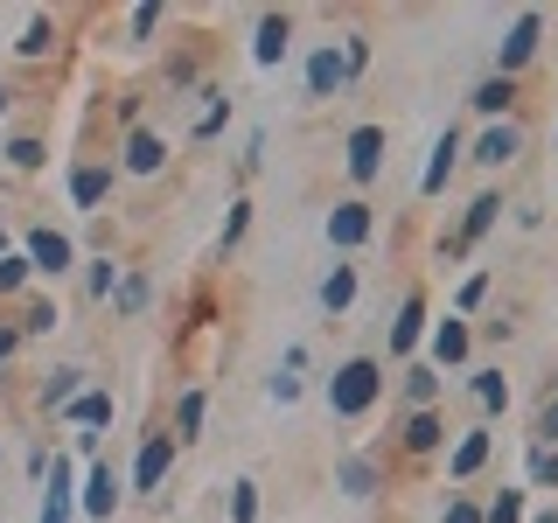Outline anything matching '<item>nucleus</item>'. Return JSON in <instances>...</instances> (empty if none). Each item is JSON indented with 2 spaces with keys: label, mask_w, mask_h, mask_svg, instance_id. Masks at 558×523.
I'll return each mask as SVG.
<instances>
[{
  "label": "nucleus",
  "mask_w": 558,
  "mask_h": 523,
  "mask_svg": "<svg viewBox=\"0 0 558 523\" xmlns=\"http://www.w3.org/2000/svg\"><path fill=\"white\" fill-rule=\"evenodd\" d=\"M384 391H391V370H384L377 349H356V356H342L336 370H328V384H322L328 418H342V426H363V418L384 405Z\"/></svg>",
  "instance_id": "1"
},
{
  "label": "nucleus",
  "mask_w": 558,
  "mask_h": 523,
  "mask_svg": "<svg viewBox=\"0 0 558 523\" xmlns=\"http://www.w3.org/2000/svg\"><path fill=\"white\" fill-rule=\"evenodd\" d=\"M384 154H391V126H384V119H356V126L342 133V174H349L356 196L384 182Z\"/></svg>",
  "instance_id": "2"
},
{
  "label": "nucleus",
  "mask_w": 558,
  "mask_h": 523,
  "mask_svg": "<svg viewBox=\"0 0 558 523\" xmlns=\"http://www.w3.org/2000/svg\"><path fill=\"white\" fill-rule=\"evenodd\" d=\"M545 35H551V14L545 8L510 14V28H502V42H496V77H517L523 84V70L545 57Z\"/></svg>",
  "instance_id": "3"
},
{
  "label": "nucleus",
  "mask_w": 558,
  "mask_h": 523,
  "mask_svg": "<svg viewBox=\"0 0 558 523\" xmlns=\"http://www.w3.org/2000/svg\"><path fill=\"white\" fill-rule=\"evenodd\" d=\"M112 188H119L112 154H77V161L63 168V196H70V209H77V217H105Z\"/></svg>",
  "instance_id": "4"
},
{
  "label": "nucleus",
  "mask_w": 558,
  "mask_h": 523,
  "mask_svg": "<svg viewBox=\"0 0 558 523\" xmlns=\"http://www.w3.org/2000/svg\"><path fill=\"white\" fill-rule=\"evenodd\" d=\"M426 328H433V301L426 287H405L398 293V314H391V342H384V370H405V363H418V349H426Z\"/></svg>",
  "instance_id": "5"
},
{
  "label": "nucleus",
  "mask_w": 558,
  "mask_h": 523,
  "mask_svg": "<svg viewBox=\"0 0 558 523\" xmlns=\"http://www.w3.org/2000/svg\"><path fill=\"white\" fill-rule=\"evenodd\" d=\"M14 252L28 258V272H35V279H70V272L84 266V258H77V238L57 231V223H28V231L14 238Z\"/></svg>",
  "instance_id": "6"
},
{
  "label": "nucleus",
  "mask_w": 558,
  "mask_h": 523,
  "mask_svg": "<svg viewBox=\"0 0 558 523\" xmlns=\"http://www.w3.org/2000/svg\"><path fill=\"white\" fill-rule=\"evenodd\" d=\"M168 161H174V147H168V133H161V126H133V133H119V154H112L119 182H161Z\"/></svg>",
  "instance_id": "7"
},
{
  "label": "nucleus",
  "mask_w": 558,
  "mask_h": 523,
  "mask_svg": "<svg viewBox=\"0 0 558 523\" xmlns=\"http://www.w3.org/2000/svg\"><path fill=\"white\" fill-rule=\"evenodd\" d=\"M174 461H182V447H174V433L168 426H147L140 433V453H133V475H126V488L133 496H161L168 488V475H174Z\"/></svg>",
  "instance_id": "8"
},
{
  "label": "nucleus",
  "mask_w": 558,
  "mask_h": 523,
  "mask_svg": "<svg viewBox=\"0 0 558 523\" xmlns=\"http://www.w3.org/2000/svg\"><path fill=\"white\" fill-rule=\"evenodd\" d=\"M523 147H531V133H523V119H496V126H482L475 139H468L461 161L482 168V174H510L523 161Z\"/></svg>",
  "instance_id": "9"
},
{
  "label": "nucleus",
  "mask_w": 558,
  "mask_h": 523,
  "mask_svg": "<svg viewBox=\"0 0 558 523\" xmlns=\"http://www.w3.org/2000/svg\"><path fill=\"white\" fill-rule=\"evenodd\" d=\"M322 238H328V252L356 258L363 244L377 238V203H371V196H342V203H336V209L322 217Z\"/></svg>",
  "instance_id": "10"
},
{
  "label": "nucleus",
  "mask_w": 558,
  "mask_h": 523,
  "mask_svg": "<svg viewBox=\"0 0 558 523\" xmlns=\"http://www.w3.org/2000/svg\"><path fill=\"white\" fill-rule=\"evenodd\" d=\"M349 92V70H342V42L328 35V42H307V57H301V98L307 105H328V98H342Z\"/></svg>",
  "instance_id": "11"
},
{
  "label": "nucleus",
  "mask_w": 558,
  "mask_h": 523,
  "mask_svg": "<svg viewBox=\"0 0 558 523\" xmlns=\"http://www.w3.org/2000/svg\"><path fill=\"white\" fill-rule=\"evenodd\" d=\"M447 440H453L447 405H433V412H398V453H405V461H440Z\"/></svg>",
  "instance_id": "12"
},
{
  "label": "nucleus",
  "mask_w": 558,
  "mask_h": 523,
  "mask_svg": "<svg viewBox=\"0 0 558 523\" xmlns=\"http://www.w3.org/2000/svg\"><path fill=\"white\" fill-rule=\"evenodd\" d=\"M440 461H447V482L468 488L488 461H496V426H482V418H475V426H453V440H447Z\"/></svg>",
  "instance_id": "13"
},
{
  "label": "nucleus",
  "mask_w": 558,
  "mask_h": 523,
  "mask_svg": "<svg viewBox=\"0 0 558 523\" xmlns=\"http://www.w3.org/2000/svg\"><path fill=\"white\" fill-rule=\"evenodd\" d=\"M119 502H126V475H119L105 453H98V461H84V482H77V510H84V523H112Z\"/></svg>",
  "instance_id": "14"
},
{
  "label": "nucleus",
  "mask_w": 558,
  "mask_h": 523,
  "mask_svg": "<svg viewBox=\"0 0 558 523\" xmlns=\"http://www.w3.org/2000/svg\"><path fill=\"white\" fill-rule=\"evenodd\" d=\"M426 363L433 370H468V363H475V328L461 321V314H440V321L426 328Z\"/></svg>",
  "instance_id": "15"
},
{
  "label": "nucleus",
  "mask_w": 558,
  "mask_h": 523,
  "mask_svg": "<svg viewBox=\"0 0 558 523\" xmlns=\"http://www.w3.org/2000/svg\"><path fill=\"white\" fill-rule=\"evenodd\" d=\"M461 154H468V133L447 126L440 139H433L426 168H418V203H440V196H447V182H453V168H461Z\"/></svg>",
  "instance_id": "16"
},
{
  "label": "nucleus",
  "mask_w": 558,
  "mask_h": 523,
  "mask_svg": "<svg viewBox=\"0 0 558 523\" xmlns=\"http://www.w3.org/2000/svg\"><path fill=\"white\" fill-rule=\"evenodd\" d=\"M112 412H119V398L105 391V384H84L77 398H70V405L57 412L70 433H77V440H105V426H112Z\"/></svg>",
  "instance_id": "17"
},
{
  "label": "nucleus",
  "mask_w": 558,
  "mask_h": 523,
  "mask_svg": "<svg viewBox=\"0 0 558 523\" xmlns=\"http://www.w3.org/2000/svg\"><path fill=\"white\" fill-rule=\"evenodd\" d=\"M293 57V14L287 8H266L252 22V70H279Z\"/></svg>",
  "instance_id": "18"
},
{
  "label": "nucleus",
  "mask_w": 558,
  "mask_h": 523,
  "mask_svg": "<svg viewBox=\"0 0 558 523\" xmlns=\"http://www.w3.org/2000/svg\"><path fill=\"white\" fill-rule=\"evenodd\" d=\"M502 209H510V203H502V188H482V196L461 209V231L447 238V252H453V258H468V252H475V244L502 223Z\"/></svg>",
  "instance_id": "19"
},
{
  "label": "nucleus",
  "mask_w": 558,
  "mask_h": 523,
  "mask_svg": "<svg viewBox=\"0 0 558 523\" xmlns=\"http://www.w3.org/2000/svg\"><path fill=\"white\" fill-rule=\"evenodd\" d=\"M356 293H363V266L356 258H336V266L322 272V287H314V307H322L328 321H342V314L356 307Z\"/></svg>",
  "instance_id": "20"
},
{
  "label": "nucleus",
  "mask_w": 558,
  "mask_h": 523,
  "mask_svg": "<svg viewBox=\"0 0 558 523\" xmlns=\"http://www.w3.org/2000/svg\"><path fill=\"white\" fill-rule=\"evenodd\" d=\"M461 377H468V398H475V418H482V426H496V418L510 412V377H502L496 363H468Z\"/></svg>",
  "instance_id": "21"
},
{
  "label": "nucleus",
  "mask_w": 558,
  "mask_h": 523,
  "mask_svg": "<svg viewBox=\"0 0 558 523\" xmlns=\"http://www.w3.org/2000/svg\"><path fill=\"white\" fill-rule=\"evenodd\" d=\"M203 426H209V384H189V391H174V405H168V433H174V447H196L203 440Z\"/></svg>",
  "instance_id": "22"
},
{
  "label": "nucleus",
  "mask_w": 558,
  "mask_h": 523,
  "mask_svg": "<svg viewBox=\"0 0 558 523\" xmlns=\"http://www.w3.org/2000/svg\"><path fill=\"white\" fill-rule=\"evenodd\" d=\"M398 405H405V412L447 405V377L433 370V363H405V370H398Z\"/></svg>",
  "instance_id": "23"
},
{
  "label": "nucleus",
  "mask_w": 558,
  "mask_h": 523,
  "mask_svg": "<svg viewBox=\"0 0 558 523\" xmlns=\"http://www.w3.org/2000/svg\"><path fill=\"white\" fill-rule=\"evenodd\" d=\"M517 98H523V84H517V77H496V70H488L475 92H468V112L496 126V119H517Z\"/></svg>",
  "instance_id": "24"
},
{
  "label": "nucleus",
  "mask_w": 558,
  "mask_h": 523,
  "mask_svg": "<svg viewBox=\"0 0 558 523\" xmlns=\"http://www.w3.org/2000/svg\"><path fill=\"white\" fill-rule=\"evenodd\" d=\"M336 488L349 502H371L384 488V461H377V453H342V461H336Z\"/></svg>",
  "instance_id": "25"
},
{
  "label": "nucleus",
  "mask_w": 558,
  "mask_h": 523,
  "mask_svg": "<svg viewBox=\"0 0 558 523\" xmlns=\"http://www.w3.org/2000/svg\"><path fill=\"white\" fill-rule=\"evenodd\" d=\"M196 98H203V105H196V119H189V139H196V147H209V139L231 126V112H238V105H231V92H223V84H203Z\"/></svg>",
  "instance_id": "26"
},
{
  "label": "nucleus",
  "mask_w": 558,
  "mask_h": 523,
  "mask_svg": "<svg viewBox=\"0 0 558 523\" xmlns=\"http://www.w3.org/2000/svg\"><path fill=\"white\" fill-rule=\"evenodd\" d=\"M84 384H92V370H84V363H57V370H43V384H35V405H43V412H63L70 398L84 391Z\"/></svg>",
  "instance_id": "27"
},
{
  "label": "nucleus",
  "mask_w": 558,
  "mask_h": 523,
  "mask_svg": "<svg viewBox=\"0 0 558 523\" xmlns=\"http://www.w3.org/2000/svg\"><path fill=\"white\" fill-rule=\"evenodd\" d=\"M14 328H22V342H28V336H57V328H63L57 293H22V314H14Z\"/></svg>",
  "instance_id": "28"
},
{
  "label": "nucleus",
  "mask_w": 558,
  "mask_h": 523,
  "mask_svg": "<svg viewBox=\"0 0 558 523\" xmlns=\"http://www.w3.org/2000/svg\"><path fill=\"white\" fill-rule=\"evenodd\" d=\"M0 161H8L14 174H43L49 168V139L43 133H8L0 139Z\"/></svg>",
  "instance_id": "29"
},
{
  "label": "nucleus",
  "mask_w": 558,
  "mask_h": 523,
  "mask_svg": "<svg viewBox=\"0 0 558 523\" xmlns=\"http://www.w3.org/2000/svg\"><path fill=\"white\" fill-rule=\"evenodd\" d=\"M14 57L22 63H43V57H57V14H28L22 35H14Z\"/></svg>",
  "instance_id": "30"
},
{
  "label": "nucleus",
  "mask_w": 558,
  "mask_h": 523,
  "mask_svg": "<svg viewBox=\"0 0 558 523\" xmlns=\"http://www.w3.org/2000/svg\"><path fill=\"white\" fill-rule=\"evenodd\" d=\"M119 272H126V266H119L112 252L84 258V301H92V307H112V287H119Z\"/></svg>",
  "instance_id": "31"
},
{
  "label": "nucleus",
  "mask_w": 558,
  "mask_h": 523,
  "mask_svg": "<svg viewBox=\"0 0 558 523\" xmlns=\"http://www.w3.org/2000/svg\"><path fill=\"white\" fill-rule=\"evenodd\" d=\"M244 238H252V196H231L223 203V223H217V258H231Z\"/></svg>",
  "instance_id": "32"
},
{
  "label": "nucleus",
  "mask_w": 558,
  "mask_h": 523,
  "mask_svg": "<svg viewBox=\"0 0 558 523\" xmlns=\"http://www.w3.org/2000/svg\"><path fill=\"white\" fill-rule=\"evenodd\" d=\"M523 516H531V488H496L482 502V523H523Z\"/></svg>",
  "instance_id": "33"
},
{
  "label": "nucleus",
  "mask_w": 558,
  "mask_h": 523,
  "mask_svg": "<svg viewBox=\"0 0 558 523\" xmlns=\"http://www.w3.org/2000/svg\"><path fill=\"white\" fill-rule=\"evenodd\" d=\"M488 287H496V279H488V266H475V272L461 279V287H453V307H447V314H461V321H475V314H482V301H488Z\"/></svg>",
  "instance_id": "34"
},
{
  "label": "nucleus",
  "mask_w": 558,
  "mask_h": 523,
  "mask_svg": "<svg viewBox=\"0 0 558 523\" xmlns=\"http://www.w3.org/2000/svg\"><path fill=\"white\" fill-rule=\"evenodd\" d=\"M147 293H154L147 272L126 266V272H119V287H112V314H126V321H133V314H147Z\"/></svg>",
  "instance_id": "35"
},
{
  "label": "nucleus",
  "mask_w": 558,
  "mask_h": 523,
  "mask_svg": "<svg viewBox=\"0 0 558 523\" xmlns=\"http://www.w3.org/2000/svg\"><path fill=\"white\" fill-rule=\"evenodd\" d=\"M258 510H266L258 482H252V475H238V482H231V496H223V516H231V523H258Z\"/></svg>",
  "instance_id": "36"
},
{
  "label": "nucleus",
  "mask_w": 558,
  "mask_h": 523,
  "mask_svg": "<svg viewBox=\"0 0 558 523\" xmlns=\"http://www.w3.org/2000/svg\"><path fill=\"white\" fill-rule=\"evenodd\" d=\"M161 22H168V8H161V0H140V8L126 14V49H147Z\"/></svg>",
  "instance_id": "37"
},
{
  "label": "nucleus",
  "mask_w": 558,
  "mask_h": 523,
  "mask_svg": "<svg viewBox=\"0 0 558 523\" xmlns=\"http://www.w3.org/2000/svg\"><path fill=\"white\" fill-rule=\"evenodd\" d=\"M523 482L558 496V447H531V453H523Z\"/></svg>",
  "instance_id": "38"
},
{
  "label": "nucleus",
  "mask_w": 558,
  "mask_h": 523,
  "mask_svg": "<svg viewBox=\"0 0 558 523\" xmlns=\"http://www.w3.org/2000/svg\"><path fill=\"white\" fill-rule=\"evenodd\" d=\"M35 287V272H28V258L22 252H8L0 258V301H22V293Z\"/></svg>",
  "instance_id": "39"
},
{
  "label": "nucleus",
  "mask_w": 558,
  "mask_h": 523,
  "mask_svg": "<svg viewBox=\"0 0 558 523\" xmlns=\"http://www.w3.org/2000/svg\"><path fill=\"white\" fill-rule=\"evenodd\" d=\"M336 42H342V70H349V84H356L363 70H371V35H363V28H342Z\"/></svg>",
  "instance_id": "40"
},
{
  "label": "nucleus",
  "mask_w": 558,
  "mask_h": 523,
  "mask_svg": "<svg viewBox=\"0 0 558 523\" xmlns=\"http://www.w3.org/2000/svg\"><path fill=\"white\" fill-rule=\"evenodd\" d=\"M531 447H558V391L537 398V418H531Z\"/></svg>",
  "instance_id": "41"
},
{
  "label": "nucleus",
  "mask_w": 558,
  "mask_h": 523,
  "mask_svg": "<svg viewBox=\"0 0 558 523\" xmlns=\"http://www.w3.org/2000/svg\"><path fill=\"white\" fill-rule=\"evenodd\" d=\"M440 523H482V496L453 488V496H447V510H440Z\"/></svg>",
  "instance_id": "42"
},
{
  "label": "nucleus",
  "mask_w": 558,
  "mask_h": 523,
  "mask_svg": "<svg viewBox=\"0 0 558 523\" xmlns=\"http://www.w3.org/2000/svg\"><path fill=\"white\" fill-rule=\"evenodd\" d=\"M301 391H307V384L293 377V370H272V384H266V398H272V405H301Z\"/></svg>",
  "instance_id": "43"
},
{
  "label": "nucleus",
  "mask_w": 558,
  "mask_h": 523,
  "mask_svg": "<svg viewBox=\"0 0 558 523\" xmlns=\"http://www.w3.org/2000/svg\"><path fill=\"white\" fill-rule=\"evenodd\" d=\"M238 168H244V174H258V168H266V133H244V154H238Z\"/></svg>",
  "instance_id": "44"
},
{
  "label": "nucleus",
  "mask_w": 558,
  "mask_h": 523,
  "mask_svg": "<svg viewBox=\"0 0 558 523\" xmlns=\"http://www.w3.org/2000/svg\"><path fill=\"white\" fill-rule=\"evenodd\" d=\"M14 356H22V328H14V321H0V370H8Z\"/></svg>",
  "instance_id": "45"
},
{
  "label": "nucleus",
  "mask_w": 558,
  "mask_h": 523,
  "mask_svg": "<svg viewBox=\"0 0 558 523\" xmlns=\"http://www.w3.org/2000/svg\"><path fill=\"white\" fill-rule=\"evenodd\" d=\"M279 370H293V377H301V370H307V342H287V356H279Z\"/></svg>",
  "instance_id": "46"
},
{
  "label": "nucleus",
  "mask_w": 558,
  "mask_h": 523,
  "mask_svg": "<svg viewBox=\"0 0 558 523\" xmlns=\"http://www.w3.org/2000/svg\"><path fill=\"white\" fill-rule=\"evenodd\" d=\"M523 523H558V502H545V510H531Z\"/></svg>",
  "instance_id": "47"
},
{
  "label": "nucleus",
  "mask_w": 558,
  "mask_h": 523,
  "mask_svg": "<svg viewBox=\"0 0 558 523\" xmlns=\"http://www.w3.org/2000/svg\"><path fill=\"white\" fill-rule=\"evenodd\" d=\"M14 112V84H0V119H8Z\"/></svg>",
  "instance_id": "48"
},
{
  "label": "nucleus",
  "mask_w": 558,
  "mask_h": 523,
  "mask_svg": "<svg viewBox=\"0 0 558 523\" xmlns=\"http://www.w3.org/2000/svg\"><path fill=\"white\" fill-rule=\"evenodd\" d=\"M14 252V231H8V223H0V258H8Z\"/></svg>",
  "instance_id": "49"
},
{
  "label": "nucleus",
  "mask_w": 558,
  "mask_h": 523,
  "mask_svg": "<svg viewBox=\"0 0 558 523\" xmlns=\"http://www.w3.org/2000/svg\"><path fill=\"white\" fill-rule=\"evenodd\" d=\"M0 475H8V447H0Z\"/></svg>",
  "instance_id": "50"
},
{
  "label": "nucleus",
  "mask_w": 558,
  "mask_h": 523,
  "mask_svg": "<svg viewBox=\"0 0 558 523\" xmlns=\"http://www.w3.org/2000/svg\"><path fill=\"white\" fill-rule=\"evenodd\" d=\"M551 391H558V370H551Z\"/></svg>",
  "instance_id": "51"
},
{
  "label": "nucleus",
  "mask_w": 558,
  "mask_h": 523,
  "mask_svg": "<svg viewBox=\"0 0 558 523\" xmlns=\"http://www.w3.org/2000/svg\"><path fill=\"white\" fill-rule=\"evenodd\" d=\"M551 139H558V119H551Z\"/></svg>",
  "instance_id": "52"
}]
</instances>
